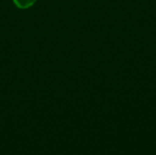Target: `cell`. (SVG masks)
I'll list each match as a JSON object with an SVG mask.
<instances>
[{"instance_id": "6da1fadb", "label": "cell", "mask_w": 156, "mask_h": 155, "mask_svg": "<svg viewBox=\"0 0 156 155\" xmlns=\"http://www.w3.org/2000/svg\"><path fill=\"white\" fill-rule=\"evenodd\" d=\"M36 2L37 0H13V3L19 9H27L31 7Z\"/></svg>"}]
</instances>
